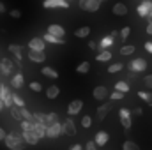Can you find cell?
<instances>
[{
    "label": "cell",
    "instance_id": "6da1fadb",
    "mask_svg": "<svg viewBox=\"0 0 152 150\" xmlns=\"http://www.w3.org/2000/svg\"><path fill=\"white\" fill-rule=\"evenodd\" d=\"M4 141H5V147L9 150H25V141L21 138V133L12 131V133L5 134Z\"/></svg>",
    "mask_w": 152,
    "mask_h": 150
},
{
    "label": "cell",
    "instance_id": "7a4b0ae2",
    "mask_svg": "<svg viewBox=\"0 0 152 150\" xmlns=\"http://www.w3.org/2000/svg\"><path fill=\"white\" fill-rule=\"evenodd\" d=\"M118 120H120V124H122V127H124L126 131H129V129L133 127L131 111H129L127 108H120V110H118Z\"/></svg>",
    "mask_w": 152,
    "mask_h": 150
},
{
    "label": "cell",
    "instance_id": "3957f363",
    "mask_svg": "<svg viewBox=\"0 0 152 150\" xmlns=\"http://www.w3.org/2000/svg\"><path fill=\"white\" fill-rule=\"evenodd\" d=\"M42 7L44 9H69L71 2H67V0H44Z\"/></svg>",
    "mask_w": 152,
    "mask_h": 150
},
{
    "label": "cell",
    "instance_id": "277c9868",
    "mask_svg": "<svg viewBox=\"0 0 152 150\" xmlns=\"http://www.w3.org/2000/svg\"><path fill=\"white\" fill-rule=\"evenodd\" d=\"M0 101L4 103V108H11L12 106V94L5 87V83H0Z\"/></svg>",
    "mask_w": 152,
    "mask_h": 150
},
{
    "label": "cell",
    "instance_id": "5b68a950",
    "mask_svg": "<svg viewBox=\"0 0 152 150\" xmlns=\"http://www.w3.org/2000/svg\"><path fill=\"white\" fill-rule=\"evenodd\" d=\"M127 67L131 73H143L147 69V60L145 58H133Z\"/></svg>",
    "mask_w": 152,
    "mask_h": 150
},
{
    "label": "cell",
    "instance_id": "8992f818",
    "mask_svg": "<svg viewBox=\"0 0 152 150\" xmlns=\"http://www.w3.org/2000/svg\"><path fill=\"white\" fill-rule=\"evenodd\" d=\"M14 73V64L11 58H0V74L2 76H11Z\"/></svg>",
    "mask_w": 152,
    "mask_h": 150
},
{
    "label": "cell",
    "instance_id": "52a82bcc",
    "mask_svg": "<svg viewBox=\"0 0 152 150\" xmlns=\"http://www.w3.org/2000/svg\"><path fill=\"white\" fill-rule=\"evenodd\" d=\"M60 134H64V133H62V124H60V122H55V124H51V125H46V138L55 140V138H58Z\"/></svg>",
    "mask_w": 152,
    "mask_h": 150
},
{
    "label": "cell",
    "instance_id": "ba28073f",
    "mask_svg": "<svg viewBox=\"0 0 152 150\" xmlns=\"http://www.w3.org/2000/svg\"><path fill=\"white\" fill-rule=\"evenodd\" d=\"M80 7L87 12H96L101 7V0H80Z\"/></svg>",
    "mask_w": 152,
    "mask_h": 150
},
{
    "label": "cell",
    "instance_id": "9c48e42d",
    "mask_svg": "<svg viewBox=\"0 0 152 150\" xmlns=\"http://www.w3.org/2000/svg\"><path fill=\"white\" fill-rule=\"evenodd\" d=\"M21 138H23V141H25V145H32V147H36L39 143V138L36 136V133L30 129V131H21Z\"/></svg>",
    "mask_w": 152,
    "mask_h": 150
},
{
    "label": "cell",
    "instance_id": "30bf717a",
    "mask_svg": "<svg viewBox=\"0 0 152 150\" xmlns=\"http://www.w3.org/2000/svg\"><path fill=\"white\" fill-rule=\"evenodd\" d=\"M62 133L67 134V136H75L76 134V125H75V122H73L71 117H67V118L62 122Z\"/></svg>",
    "mask_w": 152,
    "mask_h": 150
},
{
    "label": "cell",
    "instance_id": "8fae6325",
    "mask_svg": "<svg viewBox=\"0 0 152 150\" xmlns=\"http://www.w3.org/2000/svg\"><path fill=\"white\" fill-rule=\"evenodd\" d=\"M108 141H110V134H108L106 131H99V133L94 136V143L97 145V149H101V147L108 145Z\"/></svg>",
    "mask_w": 152,
    "mask_h": 150
},
{
    "label": "cell",
    "instance_id": "7c38bea8",
    "mask_svg": "<svg viewBox=\"0 0 152 150\" xmlns=\"http://www.w3.org/2000/svg\"><path fill=\"white\" fill-rule=\"evenodd\" d=\"M81 108H83V101H81V99H75V101H71L69 106H67V115H69V117H75V115H78V113L81 111Z\"/></svg>",
    "mask_w": 152,
    "mask_h": 150
},
{
    "label": "cell",
    "instance_id": "4fadbf2b",
    "mask_svg": "<svg viewBox=\"0 0 152 150\" xmlns=\"http://www.w3.org/2000/svg\"><path fill=\"white\" fill-rule=\"evenodd\" d=\"M152 9V0H142L140 2V5L136 7V12H138V16L140 18H145L147 16V12Z\"/></svg>",
    "mask_w": 152,
    "mask_h": 150
},
{
    "label": "cell",
    "instance_id": "5bb4252c",
    "mask_svg": "<svg viewBox=\"0 0 152 150\" xmlns=\"http://www.w3.org/2000/svg\"><path fill=\"white\" fill-rule=\"evenodd\" d=\"M7 50H9V53L16 58V64H18V66H20V69H21V51H23V50H21V46H18V44H9V48H7Z\"/></svg>",
    "mask_w": 152,
    "mask_h": 150
},
{
    "label": "cell",
    "instance_id": "9a60e30c",
    "mask_svg": "<svg viewBox=\"0 0 152 150\" xmlns=\"http://www.w3.org/2000/svg\"><path fill=\"white\" fill-rule=\"evenodd\" d=\"M28 58L34 62V64H42L46 60V55L44 51H37V50H28Z\"/></svg>",
    "mask_w": 152,
    "mask_h": 150
},
{
    "label": "cell",
    "instance_id": "2e32d148",
    "mask_svg": "<svg viewBox=\"0 0 152 150\" xmlns=\"http://www.w3.org/2000/svg\"><path fill=\"white\" fill-rule=\"evenodd\" d=\"M112 110H113V101H108L106 104H103V106L97 108V118H99V120H104L106 115L112 111Z\"/></svg>",
    "mask_w": 152,
    "mask_h": 150
},
{
    "label": "cell",
    "instance_id": "e0dca14e",
    "mask_svg": "<svg viewBox=\"0 0 152 150\" xmlns=\"http://www.w3.org/2000/svg\"><path fill=\"white\" fill-rule=\"evenodd\" d=\"M46 42L42 41V37H32L28 41V50H37V51H44Z\"/></svg>",
    "mask_w": 152,
    "mask_h": 150
},
{
    "label": "cell",
    "instance_id": "ac0fdd59",
    "mask_svg": "<svg viewBox=\"0 0 152 150\" xmlns=\"http://www.w3.org/2000/svg\"><path fill=\"white\" fill-rule=\"evenodd\" d=\"M92 95H94V99H96V101H104V99H106V95H108V90H106V87H104V85H97V87L94 88Z\"/></svg>",
    "mask_w": 152,
    "mask_h": 150
},
{
    "label": "cell",
    "instance_id": "d6986e66",
    "mask_svg": "<svg viewBox=\"0 0 152 150\" xmlns=\"http://www.w3.org/2000/svg\"><path fill=\"white\" fill-rule=\"evenodd\" d=\"M23 85H25V78H23V73H16V74L11 78V87H12V88L20 90Z\"/></svg>",
    "mask_w": 152,
    "mask_h": 150
},
{
    "label": "cell",
    "instance_id": "ffe728a7",
    "mask_svg": "<svg viewBox=\"0 0 152 150\" xmlns=\"http://www.w3.org/2000/svg\"><path fill=\"white\" fill-rule=\"evenodd\" d=\"M48 34L57 36V37H64V36H66V28H64L62 25L53 23V25H50V27H48Z\"/></svg>",
    "mask_w": 152,
    "mask_h": 150
},
{
    "label": "cell",
    "instance_id": "44dd1931",
    "mask_svg": "<svg viewBox=\"0 0 152 150\" xmlns=\"http://www.w3.org/2000/svg\"><path fill=\"white\" fill-rule=\"evenodd\" d=\"M112 11H113L115 16H126L129 9H127V5H126L124 2H117L113 7H112Z\"/></svg>",
    "mask_w": 152,
    "mask_h": 150
},
{
    "label": "cell",
    "instance_id": "7402d4cb",
    "mask_svg": "<svg viewBox=\"0 0 152 150\" xmlns=\"http://www.w3.org/2000/svg\"><path fill=\"white\" fill-rule=\"evenodd\" d=\"M58 94H60V87H58V85H50V87L44 90V95H46L48 99H57Z\"/></svg>",
    "mask_w": 152,
    "mask_h": 150
},
{
    "label": "cell",
    "instance_id": "603a6c76",
    "mask_svg": "<svg viewBox=\"0 0 152 150\" xmlns=\"http://www.w3.org/2000/svg\"><path fill=\"white\" fill-rule=\"evenodd\" d=\"M42 41L48 42V44H66V39L64 37H57V36H51V34H44L42 36Z\"/></svg>",
    "mask_w": 152,
    "mask_h": 150
},
{
    "label": "cell",
    "instance_id": "cb8c5ba5",
    "mask_svg": "<svg viewBox=\"0 0 152 150\" xmlns=\"http://www.w3.org/2000/svg\"><path fill=\"white\" fill-rule=\"evenodd\" d=\"M32 131L36 133V136H37L39 140H41V138H46V125H44V124L34 122V124H32Z\"/></svg>",
    "mask_w": 152,
    "mask_h": 150
},
{
    "label": "cell",
    "instance_id": "d4e9b609",
    "mask_svg": "<svg viewBox=\"0 0 152 150\" xmlns=\"http://www.w3.org/2000/svg\"><path fill=\"white\" fill-rule=\"evenodd\" d=\"M113 37H110V36H104V37L99 41V44H97V48L99 50H110L112 46H113Z\"/></svg>",
    "mask_w": 152,
    "mask_h": 150
},
{
    "label": "cell",
    "instance_id": "484cf974",
    "mask_svg": "<svg viewBox=\"0 0 152 150\" xmlns=\"http://www.w3.org/2000/svg\"><path fill=\"white\" fill-rule=\"evenodd\" d=\"M88 36H90V27H87V25H83V27H80V28L75 30V37H78V39H85Z\"/></svg>",
    "mask_w": 152,
    "mask_h": 150
},
{
    "label": "cell",
    "instance_id": "4316f807",
    "mask_svg": "<svg viewBox=\"0 0 152 150\" xmlns=\"http://www.w3.org/2000/svg\"><path fill=\"white\" fill-rule=\"evenodd\" d=\"M110 58H112V51H110V50H101V51L97 53V57H96L97 62H108Z\"/></svg>",
    "mask_w": 152,
    "mask_h": 150
},
{
    "label": "cell",
    "instance_id": "83f0119b",
    "mask_svg": "<svg viewBox=\"0 0 152 150\" xmlns=\"http://www.w3.org/2000/svg\"><path fill=\"white\" fill-rule=\"evenodd\" d=\"M41 73L46 76V78H51V79H57V78H58V73H57L53 67H50V66L42 67V69H41Z\"/></svg>",
    "mask_w": 152,
    "mask_h": 150
},
{
    "label": "cell",
    "instance_id": "f1b7e54d",
    "mask_svg": "<svg viewBox=\"0 0 152 150\" xmlns=\"http://www.w3.org/2000/svg\"><path fill=\"white\" fill-rule=\"evenodd\" d=\"M134 51H136V46H134V44H126V46H122V48H120V55H122V57L133 55Z\"/></svg>",
    "mask_w": 152,
    "mask_h": 150
},
{
    "label": "cell",
    "instance_id": "f546056e",
    "mask_svg": "<svg viewBox=\"0 0 152 150\" xmlns=\"http://www.w3.org/2000/svg\"><path fill=\"white\" fill-rule=\"evenodd\" d=\"M76 73L78 74H87V73H90V62H81L80 66H76Z\"/></svg>",
    "mask_w": 152,
    "mask_h": 150
},
{
    "label": "cell",
    "instance_id": "4dcf8cb0",
    "mask_svg": "<svg viewBox=\"0 0 152 150\" xmlns=\"http://www.w3.org/2000/svg\"><path fill=\"white\" fill-rule=\"evenodd\" d=\"M55 122H58V115L57 113H46V117H44V125H51V124H55Z\"/></svg>",
    "mask_w": 152,
    "mask_h": 150
},
{
    "label": "cell",
    "instance_id": "1f68e13d",
    "mask_svg": "<svg viewBox=\"0 0 152 150\" xmlns=\"http://www.w3.org/2000/svg\"><path fill=\"white\" fill-rule=\"evenodd\" d=\"M115 90H118V92H122V94H127V92L131 90V87H129L126 81H117V83H115Z\"/></svg>",
    "mask_w": 152,
    "mask_h": 150
},
{
    "label": "cell",
    "instance_id": "d6a6232c",
    "mask_svg": "<svg viewBox=\"0 0 152 150\" xmlns=\"http://www.w3.org/2000/svg\"><path fill=\"white\" fill-rule=\"evenodd\" d=\"M138 97L142 99V101H145L149 106H152V94L151 92H145V90H140L138 92Z\"/></svg>",
    "mask_w": 152,
    "mask_h": 150
},
{
    "label": "cell",
    "instance_id": "836d02e7",
    "mask_svg": "<svg viewBox=\"0 0 152 150\" xmlns=\"http://www.w3.org/2000/svg\"><path fill=\"white\" fill-rule=\"evenodd\" d=\"M12 106L23 108V106H25V99H23L20 94H12Z\"/></svg>",
    "mask_w": 152,
    "mask_h": 150
},
{
    "label": "cell",
    "instance_id": "e575fe53",
    "mask_svg": "<svg viewBox=\"0 0 152 150\" xmlns=\"http://www.w3.org/2000/svg\"><path fill=\"white\" fill-rule=\"evenodd\" d=\"M92 124H94V120H92L90 115H83V117H81V127H83V129H90Z\"/></svg>",
    "mask_w": 152,
    "mask_h": 150
},
{
    "label": "cell",
    "instance_id": "d590c367",
    "mask_svg": "<svg viewBox=\"0 0 152 150\" xmlns=\"http://www.w3.org/2000/svg\"><path fill=\"white\" fill-rule=\"evenodd\" d=\"M122 150H142V149H140V145H138V143H134V141L127 140V141H124Z\"/></svg>",
    "mask_w": 152,
    "mask_h": 150
},
{
    "label": "cell",
    "instance_id": "8d00e7d4",
    "mask_svg": "<svg viewBox=\"0 0 152 150\" xmlns=\"http://www.w3.org/2000/svg\"><path fill=\"white\" fill-rule=\"evenodd\" d=\"M129 36H131V27H122V28H120V41L126 42Z\"/></svg>",
    "mask_w": 152,
    "mask_h": 150
},
{
    "label": "cell",
    "instance_id": "74e56055",
    "mask_svg": "<svg viewBox=\"0 0 152 150\" xmlns=\"http://www.w3.org/2000/svg\"><path fill=\"white\" fill-rule=\"evenodd\" d=\"M9 110H11V117H12L16 122H20V120H21V115H20V108H18V106H11Z\"/></svg>",
    "mask_w": 152,
    "mask_h": 150
},
{
    "label": "cell",
    "instance_id": "f35d334b",
    "mask_svg": "<svg viewBox=\"0 0 152 150\" xmlns=\"http://www.w3.org/2000/svg\"><path fill=\"white\" fill-rule=\"evenodd\" d=\"M122 69H124V66H122V64L118 62V64H112V66L108 67V73H112V74H115V73H120Z\"/></svg>",
    "mask_w": 152,
    "mask_h": 150
},
{
    "label": "cell",
    "instance_id": "ab89813d",
    "mask_svg": "<svg viewBox=\"0 0 152 150\" xmlns=\"http://www.w3.org/2000/svg\"><path fill=\"white\" fill-rule=\"evenodd\" d=\"M28 87H30V90H32V92H42V85H41L39 81H30V85H28Z\"/></svg>",
    "mask_w": 152,
    "mask_h": 150
},
{
    "label": "cell",
    "instance_id": "60d3db41",
    "mask_svg": "<svg viewBox=\"0 0 152 150\" xmlns=\"http://www.w3.org/2000/svg\"><path fill=\"white\" fill-rule=\"evenodd\" d=\"M124 95H126V94H122V92H118V90H115L113 94L110 95V99H112V101H122V99H124Z\"/></svg>",
    "mask_w": 152,
    "mask_h": 150
},
{
    "label": "cell",
    "instance_id": "b9f144b4",
    "mask_svg": "<svg viewBox=\"0 0 152 150\" xmlns=\"http://www.w3.org/2000/svg\"><path fill=\"white\" fill-rule=\"evenodd\" d=\"M9 14H11L12 20H20V18L23 16V12H21L20 9H12V11H9Z\"/></svg>",
    "mask_w": 152,
    "mask_h": 150
},
{
    "label": "cell",
    "instance_id": "7bdbcfd3",
    "mask_svg": "<svg viewBox=\"0 0 152 150\" xmlns=\"http://www.w3.org/2000/svg\"><path fill=\"white\" fill-rule=\"evenodd\" d=\"M20 127H21V131H30L32 129V124L28 120H20Z\"/></svg>",
    "mask_w": 152,
    "mask_h": 150
},
{
    "label": "cell",
    "instance_id": "ee69618b",
    "mask_svg": "<svg viewBox=\"0 0 152 150\" xmlns=\"http://www.w3.org/2000/svg\"><path fill=\"white\" fill-rule=\"evenodd\" d=\"M83 150H97V145L94 143V140H90V141H87L85 143V149Z\"/></svg>",
    "mask_w": 152,
    "mask_h": 150
},
{
    "label": "cell",
    "instance_id": "f6af8a7d",
    "mask_svg": "<svg viewBox=\"0 0 152 150\" xmlns=\"http://www.w3.org/2000/svg\"><path fill=\"white\" fill-rule=\"evenodd\" d=\"M143 83H145V87L147 88H152V74H147L143 78Z\"/></svg>",
    "mask_w": 152,
    "mask_h": 150
},
{
    "label": "cell",
    "instance_id": "bcb514c9",
    "mask_svg": "<svg viewBox=\"0 0 152 150\" xmlns=\"http://www.w3.org/2000/svg\"><path fill=\"white\" fill-rule=\"evenodd\" d=\"M143 48H145V51H147V53H151V55H152V41H147V42L143 44Z\"/></svg>",
    "mask_w": 152,
    "mask_h": 150
},
{
    "label": "cell",
    "instance_id": "7dc6e473",
    "mask_svg": "<svg viewBox=\"0 0 152 150\" xmlns=\"http://www.w3.org/2000/svg\"><path fill=\"white\" fill-rule=\"evenodd\" d=\"M4 138H5V129L0 125V141H4Z\"/></svg>",
    "mask_w": 152,
    "mask_h": 150
},
{
    "label": "cell",
    "instance_id": "c3c4849f",
    "mask_svg": "<svg viewBox=\"0 0 152 150\" xmlns=\"http://www.w3.org/2000/svg\"><path fill=\"white\" fill-rule=\"evenodd\" d=\"M145 20H147V23H152V9L147 12V16H145Z\"/></svg>",
    "mask_w": 152,
    "mask_h": 150
},
{
    "label": "cell",
    "instance_id": "681fc988",
    "mask_svg": "<svg viewBox=\"0 0 152 150\" xmlns=\"http://www.w3.org/2000/svg\"><path fill=\"white\" fill-rule=\"evenodd\" d=\"M88 48H90V50H97V42L90 41V42H88Z\"/></svg>",
    "mask_w": 152,
    "mask_h": 150
},
{
    "label": "cell",
    "instance_id": "f907efd6",
    "mask_svg": "<svg viewBox=\"0 0 152 150\" xmlns=\"http://www.w3.org/2000/svg\"><path fill=\"white\" fill-rule=\"evenodd\" d=\"M69 150H83V147H81L80 143H76V145H73V147H71Z\"/></svg>",
    "mask_w": 152,
    "mask_h": 150
},
{
    "label": "cell",
    "instance_id": "816d5d0a",
    "mask_svg": "<svg viewBox=\"0 0 152 150\" xmlns=\"http://www.w3.org/2000/svg\"><path fill=\"white\" fill-rule=\"evenodd\" d=\"M145 30H147L149 36H152V23H147V28H145Z\"/></svg>",
    "mask_w": 152,
    "mask_h": 150
},
{
    "label": "cell",
    "instance_id": "f5cc1de1",
    "mask_svg": "<svg viewBox=\"0 0 152 150\" xmlns=\"http://www.w3.org/2000/svg\"><path fill=\"white\" fill-rule=\"evenodd\" d=\"M2 12H5V4H4V2H0V14H2Z\"/></svg>",
    "mask_w": 152,
    "mask_h": 150
},
{
    "label": "cell",
    "instance_id": "db71d44e",
    "mask_svg": "<svg viewBox=\"0 0 152 150\" xmlns=\"http://www.w3.org/2000/svg\"><path fill=\"white\" fill-rule=\"evenodd\" d=\"M108 36H110V37H113V39H117V36H118V32H117V30H113V32H110Z\"/></svg>",
    "mask_w": 152,
    "mask_h": 150
},
{
    "label": "cell",
    "instance_id": "11a10c76",
    "mask_svg": "<svg viewBox=\"0 0 152 150\" xmlns=\"http://www.w3.org/2000/svg\"><path fill=\"white\" fill-rule=\"evenodd\" d=\"M134 115H138V117H140V115H142V108H134Z\"/></svg>",
    "mask_w": 152,
    "mask_h": 150
},
{
    "label": "cell",
    "instance_id": "9f6ffc18",
    "mask_svg": "<svg viewBox=\"0 0 152 150\" xmlns=\"http://www.w3.org/2000/svg\"><path fill=\"white\" fill-rule=\"evenodd\" d=\"M2 110H4V103L0 101V111H2Z\"/></svg>",
    "mask_w": 152,
    "mask_h": 150
},
{
    "label": "cell",
    "instance_id": "6f0895ef",
    "mask_svg": "<svg viewBox=\"0 0 152 150\" xmlns=\"http://www.w3.org/2000/svg\"><path fill=\"white\" fill-rule=\"evenodd\" d=\"M67 2H73V0H67Z\"/></svg>",
    "mask_w": 152,
    "mask_h": 150
},
{
    "label": "cell",
    "instance_id": "680465c9",
    "mask_svg": "<svg viewBox=\"0 0 152 150\" xmlns=\"http://www.w3.org/2000/svg\"><path fill=\"white\" fill-rule=\"evenodd\" d=\"M101 2H106V0H101Z\"/></svg>",
    "mask_w": 152,
    "mask_h": 150
}]
</instances>
